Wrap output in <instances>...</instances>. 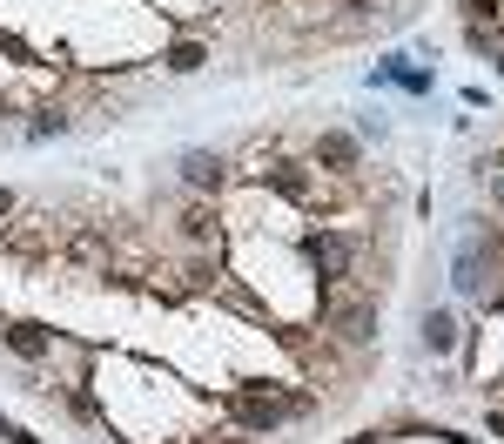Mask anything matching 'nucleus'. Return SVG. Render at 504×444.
I'll return each mask as SVG.
<instances>
[{
  "label": "nucleus",
  "instance_id": "1",
  "mask_svg": "<svg viewBox=\"0 0 504 444\" xmlns=\"http://www.w3.org/2000/svg\"><path fill=\"white\" fill-rule=\"evenodd\" d=\"M317 162H329L323 176H357V142L329 128V135H317Z\"/></svg>",
  "mask_w": 504,
  "mask_h": 444
},
{
  "label": "nucleus",
  "instance_id": "2",
  "mask_svg": "<svg viewBox=\"0 0 504 444\" xmlns=\"http://www.w3.org/2000/svg\"><path fill=\"white\" fill-rule=\"evenodd\" d=\"M188 182H196V189H208V196H216L222 182H229V162H222V156H188Z\"/></svg>",
  "mask_w": 504,
  "mask_h": 444
},
{
  "label": "nucleus",
  "instance_id": "3",
  "mask_svg": "<svg viewBox=\"0 0 504 444\" xmlns=\"http://www.w3.org/2000/svg\"><path fill=\"white\" fill-rule=\"evenodd\" d=\"M424 344H430V350H450V344H458V323H450L444 310H438V317H424Z\"/></svg>",
  "mask_w": 504,
  "mask_h": 444
},
{
  "label": "nucleus",
  "instance_id": "4",
  "mask_svg": "<svg viewBox=\"0 0 504 444\" xmlns=\"http://www.w3.org/2000/svg\"><path fill=\"white\" fill-rule=\"evenodd\" d=\"M168 67H176V75H196L202 67V41H176L168 47Z\"/></svg>",
  "mask_w": 504,
  "mask_h": 444
},
{
  "label": "nucleus",
  "instance_id": "5",
  "mask_svg": "<svg viewBox=\"0 0 504 444\" xmlns=\"http://www.w3.org/2000/svg\"><path fill=\"white\" fill-rule=\"evenodd\" d=\"M7 209H14V196H7V189H0V216H7Z\"/></svg>",
  "mask_w": 504,
  "mask_h": 444
}]
</instances>
